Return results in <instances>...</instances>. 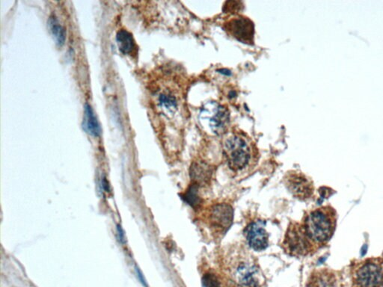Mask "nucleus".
Returning <instances> with one entry per match:
<instances>
[{"mask_svg": "<svg viewBox=\"0 0 383 287\" xmlns=\"http://www.w3.org/2000/svg\"><path fill=\"white\" fill-rule=\"evenodd\" d=\"M222 146L225 160L235 172L246 169L256 156L255 144L241 131L228 132L223 136Z\"/></svg>", "mask_w": 383, "mask_h": 287, "instance_id": "nucleus-3", "label": "nucleus"}, {"mask_svg": "<svg viewBox=\"0 0 383 287\" xmlns=\"http://www.w3.org/2000/svg\"><path fill=\"white\" fill-rule=\"evenodd\" d=\"M223 28L227 34L242 43L253 45L255 25L247 17L241 15H232L225 21Z\"/></svg>", "mask_w": 383, "mask_h": 287, "instance_id": "nucleus-9", "label": "nucleus"}, {"mask_svg": "<svg viewBox=\"0 0 383 287\" xmlns=\"http://www.w3.org/2000/svg\"><path fill=\"white\" fill-rule=\"evenodd\" d=\"M234 210L229 203H216L210 205L203 213V221L212 234L223 236L233 222Z\"/></svg>", "mask_w": 383, "mask_h": 287, "instance_id": "nucleus-8", "label": "nucleus"}, {"mask_svg": "<svg viewBox=\"0 0 383 287\" xmlns=\"http://www.w3.org/2000/svg\"><path fill=\"white\" fill-rule=\"evenodd\" d=\"M204 287H222L221 282L214 273H205L202 277Z\"/></svg>", "mask_w": 383, "mask_h": 287, "instance_id": "nucleus-17", "label": "nucleus"}, {"mask_svg": "<svg viewBox=\"0 0 383 287\" xmlns=\"http://www.w3.org/2000/svg\"><path fill=\"white\" fill-rule=\"evenodd\" d=\"M337 276L331 268L314 270L310 274L306 287H337Z\"/></svg>", "mask_w": 383, "mask_h": 287, "instance_id": "nucleus-13", "label": "nucleus"}, {"mask_svg": "<svg viewBox=\"0 0 383 287\" xmlns=\"http://www.w3.org/2000/svg\"><path fill=\"white\" fill-rule=\"evenodd\" d=\"M213 167L208 162L197 159L192 163L189 174L193 186L200 187L209 184L212 180Z\"/></svg>", "mask_w": 383, "mask_h": 287, "instance_id": "nucleus-12", "label": "nucleus"}, {"mask_svg": "<svg viewBox=\"0 0 383 287\" xmlns=\"http://www.w3.org/2000/svg\"><path fill=\"white\" fill-rule=\"evenodd\" d=\"M353 287H383V256L359 261L351 269Z\"/></svg>", "mask_w": 383, "mask_h": 287, "instance_id": "nucleus-6", "label": "nucleus"}, {"mask_svg": "<svg viewBox=\"0 0 383 287\" xmlns=\"http://www.w3.org/2000/svg\"><path fill=\"white\" fill-rule=\"evenodd\" d=\"M135 271H136V275H137L138 279H139L140 283H142V284L144 286L147 287L145 279H144L143 274H142V271H141L140 268L136 265V267H135Z\"/></svg>", "mask_w": 383, "mask_h": 287, "instance_id": "nucleus-19", "label": "nucleus"}, {"mask_svg": "<svg viewBox=\"0 0 383 287\" xmlns=\"http://www.w3.org/2000/svg\"><path fill=\"white\" fill-rule=\"evenodd\" d=\"M150 84V108L164 133L180 136L186 124V79L181 72L165 70Z\"/></svg>", "mask_w": 383, "mask_h": 287, "instance_id": "nucleus-1", "label": "nucleus"}, {"mask_svg": "<svg viewBox=\"0 0 383 287\" xmlns=\"http://www.w3.org/2000/svg\"><path fill=\"white\" fill-rule=\"evenodd\" d=\"M117 44L120 51L127 56H136L138 47L133 35L126 30H121L117 33Z\"/></svg>", "mask_w": 383, "mask_h": 287, "instance_id": "nucleus-14", "label": "nucleus"}, {"mask_svg": "<svg viewBox=\"0 0 383 287\" xmlns=\"http://www.w3.org/2000/svg\"><path fill=\"white\" fill-rule=\"evenodd\" d=\"M116 231L118 241L121 244H125L126 241H126L125 233H124V230L120 224L117 225Z\"/></svg>", "mask_w": 383, "mask_h": 287, "instance_id": "nucleus-18", "label": "nucleus"}, {"mask_svg": "<svg viewBox=\"0 0 383 287\" xmlns=\"http://www.w3.org/2000/svg\"><path fill=\"white\" fill-rule=\"evenodd\" d=\"M101 183L102 187H103V190L106 191V192H109V191H110V186H109V182H108L106 177H103Z\"/></svg>", "mask_w": 383, "mask_h": 287, "instance_id": "nucleus-20", "label": "nucleus"}, {"mask_svg": "<svg viewBox=\"0 0 383 287\" xmlns=\"http://www.w3.org/2000/svg\"><path fill=\"white\" fill-rule=\"evenodd\" d=\"M198 118L201 127L208 134L222 136L229 131L230 112L219 102L210 101L204 104Z\"/></svg>", "mask_w": 383, "mask_h": 287, "instance_id": "nucleus-5", "label": "nucleus"}, {"mask_svg": "<svg viewBox=\"0 0 383 287\" xmlns=\"http://www.w3.org/2000/svg\"><path fill=\"white\" fill-rule=\"evenodd\" d=\"M244 233L248 244L253 250L261 251L268 246V233L262 221H252L246 227Z\"/></svg>", "mask_w": 383, "mask_h": 287, "instance_id": "nucleus-11", "label": "nucleus"}, {"mask_svg": "<svg viewBox=\"0 0 383 287\" xmlns=\"http://www.w3.org/2000/svg\"><path fill=\"white\" fill-rule=\"evenodd\" d=\"M301 223L310 239L320 248L329 242L335 233L337 213L332 206H321L308 211Z\"/></svg>", "mask_w": 383, "mask_h": 287, "instance_id": "nucleus-4", "label": "nucleus"}, {"mask_svg": "<svg viewBox=\"0 0 383 287\" xmlns=\"http://www.w3.org/2000/svg\"><path fill=\"white\" fill-rule=\"evenodd\" d=\"M220 268L224 286H259L261 273L256 259L241 246H232L224 252Z\"/></svg>", "mask_w": 383, "mask_h": 287, "instance_id": "nucleus-2", "label": "nucleus"}, {"mask_svg": "<svg viewBox=\"0 0 383 287\" xmlns=\"http://www.w3.org/2000/svg\"><path fill=\"white\" fill-rule=\"evenodd\" d=\"M83 127L86 131L94 137H98L101 133L100 124L96 118L95 112L92 106L89 103L85 104Z\"/></svg>", "mask_w": 383, "mask_h": 287, "instance_id": "nucleus-15", "label": "nucleus"}, {"mask_svg": "<svg viewBox=\"0 0 383 287\" xmlns=\"http://www.w3.org/2000/svg\"><path fill=\"white\" fill-rule=\"evenodd\" d=\"M48 24L50 32L54 37L55 41H56V43L59 46L62 47L66 40L65 29L61 25L60 23L55 15H51L50 17Z\"/></svg>", "mask_w": 383, "mask_h": 287, "instance_id": "nucleus-16", "label": "nucleus"}, {"mask_svg": "<svg viewBox=\"0 0 383 287\" xmlns=\"http://www.w3.org/2000/svg\"><path fill=\"white\" fill-rule=\"evenodd\" d=\"M284 183L290 194L301 200H308L314 194L312 180L298 171H290L285 174Z\"/></svg>", "mask_w": 383, "mask_h": 287, "instance_id": "nucleus-10", "label": "nucleus"}, {"mask_svg": "<svg viewBox=\"0 0 383 287\" xmlns=\"http://www.w3.org/2000/svg\"><path fill=\"white\" fill-rule=\"evenodd\" d=\"M282 245L285 252L293 256H308L319 249L305 233L302 223L298 222L290 224Z\"/></svg>", "mask_w": 383, "mask_h": 287, "instance_id": "nucleus-7", "label": "nucleus"}]
</instances>
